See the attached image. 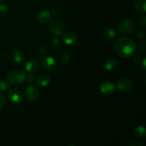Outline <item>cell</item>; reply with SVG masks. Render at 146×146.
<instances>
[{"mask_svg": "<svg viewBox=\"0 0 146 146\" xmlns=\"http://www.w3.org/2000/svg\"><path fill=\"white\" fill-rule=\"evenodd\" d=\"M50 83V78L49 77L47 76H41L39 78L37 79L36 84L40 86L45 87L48 86Z\"/></svg>", "mask_w": 146, "mask_h": 146, "instance_id": "17", "label": "cell"}, {"mask_svg": "<svg viewBox=\"0 0 146 146\" xmlns=\"http://www.w3.org/2000/svg\"><path fill=\"white\" fill-rule=\"evenodd\" d=\"M68 61H69V56L67 54H64L61 55V62L63 65H66L68 64Z\"/></svg>", "mask_w": 146, "mask_h": 146, "instance_id": "21", "label": "cell"}, {"mask_svg": "<svg viewBox=\"0 0 146 146\" xmlns=\"http://www.w3.org/2000/svg\"><path fill=\"white\" fill-rule=\"evenodd\" d=\"M38 66H39V62L38 60L36 58H32L27 62L25 65V70L29 74H34L37 71Z\"/></svg>", "mask_w": 146, "mask_h": 146, "instance_id": "10", "label": "cell"}, {"mask_svg": "<svg viewBox=\"0 0 146 146\" xmlns=\"http://www.w3.org/2000/svg\"><path fill=\"white\" fill-rule=\"evenodd\" d=\"M131 145L132 146H141V145H143V143H134L131 144Z\"/></svg>", "mask_w": 146, "mask_h": 146, "instance_id": "30", "label": "cell"}, {"mask_svg": "<svg viewBox=\"0 0 146 146\" xmlns=\"http://www.w3.org/2000/svg\"><path fill=\"white\" fill-rule=\"evenodd\" d=\"M42 66L46 70L54 71L56 68L57 63L52 56H44L42 58Z\"/></svg>", "mask_w": 146, "mask_h": 146, "instance_id": "7", "label": "cell"}, {"mask_svg": "<svg viewBox=\"0 0 146 146\" xmlns=\"http://www.w3.org/2000/svg\"><path fill=\"white\" fill-rule=\"evenodd\" d=\"M63 34H64L62 37L63 41L66 44H67V45L74 44L76 41L77 38H78L76 34L74 32H72V31H67V32L64 33Z\"/></svg>", "mask_w": 146, "mask_h": 146, "instance_id": "11", "label": "cell"}, {"mask_svg": "<svg viewBox=\"0 0 146 146\" xmlns=\"http://www.w3.org/2000/svg\"><path fill=\"white\" fill-rule=\"evenodd\" d=\"M146 1L145 0H138L135 4V9L139 12H145L146 11Z\"/></svg>", "mask_w": 146, "mask_h": 146, "instance_id": "16", "label": "cell"}, {"mask_svg": "<svg viewBox=\"0 0 146 146\" xmlns=\"http://www.w3.org/2000/svg\"><path fill=\"white\" fill-rule=\"evenodd\" d=\"M134 134H135V136L138 137V138H143V137H145L146 135V130L145 127L141 126V125L136 127L134 129Z\"/></svg>", "mask_w": 146, "mask_h": 146, "instance_id": "18", "label": "cell"}, {"mask_svg": "<svg viewBox=\"0 0 146 146\" xmlns=\"http://www.w3.org/2000/svg\"><path fill=\"white\" fill-rule=\"evenodd\" d=\"M113 48L119 56L128 58L135 54L136 46L131 38L128 37H121L115 41Z\"/></svg>", "mask_w": 146, "mask_h": 146, "instance_id": "1", "label": "cell"}, {"mask_svg": "<svg viewBox=\"0 0 146 146\" xmlns=\"http://www.w3.org/2000/svg\"><path fill=\"white\" fill-rule=\"evenodd\" d=\"M8 96L11 102L14 104H19L22 101V96H21V91L16 88L10 90Z\"/></svg>", "mask_w": 146, "mask_h": 146, "instance_id": "9", "label": "cell"}, {"mask_svg": "<svg viewBox=\"0 0 146 146\" xmlns=\"http://www.w3.org/2000/svg\"><path fill=\"white\" fill-rule=\"evenodd\" d=\"M145 24H146V18L145 17H141L139 20V24L142 27H145Z\"/></svg>", "mask_w": 146, "mask_h": 146, "instance_id": "25", "label": "cell"}, {"mask_svg": "<svg viewBox=\"0 0 146 146\" xmlns=\"http://www.w3.org/2000/svg\"><path fill=\"white\" fill-rule=\"evenodd\" d=\"M25 97L29 102H34L36 100L38 96V91L34 86H29L24 91Z\"/></svg>", "mask_w": 146, "mask_h": 146, "instance_id": "6", "label": "cell"}, {"mask_svg": "<svg viewBox=\"0 0 146 146\" xmlns=\"http://www.w3.org/2000/svg\"><path fill=\"white\" fill-rule=\"evenodd\" d=\"M145 58H143V71H145L146 70V67H145Z\"/></svg>", "mask_w": 146, "mask_h": 146, "instance_id": "29", "label": "cell"}, {"mask_svg": "<svg viewBox=\"0 0 146 146\" xmlns=\"http://www.w3.org/2000/svg\"><path fill=\"white\" fill-rule=\"evenodd\" d=\"M38 51L41 55H45V54H46L47 49L45 46H41L39 48H38Z\"/></svg>", "mask_w": 146, "mask_h": 146, "instance_id": "24", "label": "cell"}, {"mask_svg": "<svg viewBox=\"0 0 146 146\" xmlns=\"http://www.w3.org/2000/svg\"><path fill=\"white\" fill-rule=\"evenodd\" d=\"M137 35H138V36L140 38H143L144 37V36H145V34H144V33L143 32V31H138V34H137Z\"/></svg>", "mask_w": 146, "mask_h": 146, "instance_id": "28", "label": "cell"}, {"mask_svg": "<svg viewBox=\"0 0 146 146\" xmlns=\"http://www.w3.org/2000/svg\"><path fill=\"white\" fill-rule=\"evenodd\" d=\"M26 79V74L22 70L17 69L11 71L7 74V80L9 84L13 85H19L21 84Z\"/></svg>", "mask_w": 146, "mask_h": 146, "instance_id": "2", "label": "cell"}, {"mask_svg": "<svg viewBox=\"0 0 146 146\" xmlns=\"http://www.w3.org/2000/svg\"><path fill=\"white\" fill-rule=\"evenodd\" d=\"M52 42H53V44H54V45H55V46L58 45V44H59V40H58V38H55L54 40H53Z\"/></svg>", "mask_w": 146, "mask_h": 146, "instance_id": "27", "label": "cell"}, {"mask_svg": "<svg viewBox=\"0 0 146 146\" xmlns=\"http://www.w3.org/2000/svg\"><path fill=\"white\" fill-rule=\"evenodd\" d=\"M4 1V0H0V2H1V1Z\"/></svg>", "mask_w": 146, "mask_h": 146, "instance_id": "31", "label": "cell"}, {"mask_svg": "<svg viewBox=\"0 0 146 146\" xmlns=\"http://www.w3.org/2000/svg\"><path fill=\"white\" fill-rule=\"evenodd\" d=\"M9 9L5 4H0V16H4L8 13Z\"/></svg>", "mask_w": 146, "mask_h": 146, "instance_id": "20", "label": "cell"}, {"mask_svg": "<svg viewBox=\"0 0 146 146\" xmlns=\"http://www.w3.org/2000/svg\"><path fill=\"white\" fill-rule=\"evenodd\" d=\"M49 29L52 34L57 36L63 35V34L65 31L64 24L58 19H54L50 22Z\"/></svg>", "mask_w": 146, "mask_h": 146, "instance_id": "4", "label": "cell"}, {"mask_svg": "<svg viewBox=\"0 0 146 146\" xmlns=\"http://www.w3.org/2000/svg\"><path fill=\"white\" fill-rule=\"evenodd\" d=\"M116 87L121 92L127 93L132 89L133 82L129 78H123L117 82Z\"/></svg>", "mask_w": 146, "mask_h": 146, "instance_id": "5", "label": "cell"}, {"mask_svg": "<svg viewBox=\"0 0 146 146\" xmlns=\"http://www.w3.org/2000/svg\"><path fill=\"white\" fill-rule=\"evenodd\" d=\"M115 91V86L111 81H105L100 86V91L105 96H111Z\"/></svg>", "mask_w": 146, "mask_h": 146, "instance_id": "8", "label": "cell"}, {"mask_svg": "<svg viewBox=\"0 0 146 146\" xmlns=\"http://www.w3.org/2000/svg\"><path fill=\"white\" fill-rule=\"evenodd\" d=\"M104 36L107 41H111V40L113 39L114 37L115 36V30H114L113 29L108 27V28H106L104 30Z\"/></svg>", "mask_w": 146, "mask_h": 146, "instance_id": "15", "label": "cell"}, {"mask_svg": "<svg viewBox=\"0 0 146 146\" xmlns=\"http://www.w3.org/2000/svg\"><path fill=\"white\" fill-rule=\"evenodd\" d=\"M6 104V98L2 94L0 93V111L4 108Z\"/></svg>", "mask_w": 146, "mask_h": 146, "instance_id": "22", "label": "cell"}, {"mask_svg": "<svg viewBox=\"0 0 146 146\" xmlns=\"http://www.w3.org/2000/svg\"><path fill=\"white\" fill-rule=\"evenodd\" d=\"M51 17V13L49 11L47 10H44L39 12L37 15V20L38 22L41 24H46L48 21L50 20Z\"/></svg>", "mask_w": 146, "mask_h": 146, "instance_id": "12", "label": "cell"}, {"mask_svg": "<svg viewBox=\"0 0 146 146\" xmlns=\"http://www.w3.org/2000/svg\"><path fill=\"white\" fill-rule=\"evenodd\" d=\"M26 79H27V82L31 84V83L34 82V76L32 75V74H29L27 76H26Z\"/></svg>", "mask_w": 146, "mask_h": 146, "instance_id": "23", "label": "cell"}, {"mask_svg": "<svg viewBox=\"0 0 146 146\" xmlns=\"http://www.w3.org/2000/svg\"><path fill=\"white\" fill-rule=\"evenodd\" d=\"M10 84L7 80L1 79L0 80V89L1 91H7L9 89Z\"/></svg>", "mask_w": 146, "mask_h": 146, "instance_id": "19", "label": "cell"}, {"mask_svg": "<svg viewBox=\"0 0 146 146\" xmlns=\"http://www.w3.org/2000/svg\"><path fill=\"white\" fill-rule=\"evenodd\" d=\"M51 13L52 14H54V15H58L60 13V10L58 9H53V11Z\"/></svg>", "mask_w": 146, "mask_h": 146, "instance_id": "26", "label": "cell"}, {"mask_svg": "<svg viewBox=\"0 0 146 146\" xmlns=\"http://www.w3.org/2000/svg\"><path fill=\"white\" fill-rule=\"evenodd\" d=\"M11 57H12V59L18 64L22 63L24 61V54L18 49L13 50L12 52H11Z\"/></svg>", "mask_w": 146, "mask_h": 146, "instance_id": "13", "label": "cell"}, {"mask_svg": "<svg viewBox=\"0 0 146 146\" xmlns=\"http://www.w3.org/2000/svg\"><path fill=\"white\" fill-rule=\"evenodd\" d=\"M135 28H136L135 23L131 19H125L123 20L118 24L117 27L118 32L125 34L133 32Z\"/></svg>", "mask_w": 146, "mask_h": 146, "instance_id": "3", "label": "cell"}, {"mask_svg": "<svg viewBox=\"0 0 146 146\" xmlns=\"http://www.w3.org/2000/svg\"><path fill=\"white\" fill-rule=\"evenodd\" d=\"M118 65V63L117 60L114 59V58H110L108 61L106 62L105 64V69L107 71H113L114 69L117 68Z\"/></svg>", "mask_w": 146, "mask_h": 146, "instance_id": "14", "label": "cell"}]
</instances>
